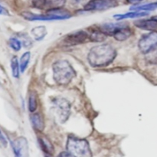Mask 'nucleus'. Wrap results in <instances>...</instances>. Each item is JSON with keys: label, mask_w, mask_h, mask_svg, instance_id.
I'll list each match as a JSON object with an SVG mask.
<instances>
[{"label": "nucleus", "mask_w": 157, "mask_h": 157, "mask_svg": "<svg viewBox=\"0 0 157 157\" xmlns=\"http://www.w3.org/2000/svg\"><path fill=\"white\" fill-rule=\"evenodd\" d=\"M117 56V52L113 46L102 44L94 46L89 52L87 60L94 67H106L111 64Z\"/></svg>", "instance_id": "1"}, {"label": "nucleus", "mask_w": 157, "mask_h": 157, "mask_svg": "<svg viewBox=\"0 0 157 157\" xmlns=\"http://www.w3.org/2000/svg\"><path fill=\"white\" fill-rule=\"evenodd\" d=\"M53 78L58 85H67L76 75L75 69L67 60H58L52 65Z\"/></svg>", "instance_id": "2"}, {"label": "nucleus", "mask_w": 157, "mask_h": 157, "mask_svg": "<svg viewBox=\"0 0 157 157\" xmlns=\"http://www.w3.org/2000/svg\"><path fill=\"white\" fill-rule=\"evenodd\" d=\"M66 149L72 157H92L90 145L84 139L73 136H68Z\"/></svg>", "instance_id": "3"}, {"label": "nucleus", "mask_w": 157, "mask_h": 157, "mask_svg": "<svg viewBox=\"0 0 157 157\" xmlns=\"http://www.w3.org/2000/svg\"><path fill=\"white\" fill-rule=\"evenodd\" d=\"M52 110L59 123H65L71 114L70 103L63 98H56L52 101Z\"/></svg>", "instance_id": "4"}, {"label": "nucleus", "mask_w": 157, "mask_h": 157, "mask_svg": "<svg viewBox=\"0 0 157 157\" xmlns=\"http://www.w3.org/2000/svg\"><path fill=\"white\" fill-rule=\"evenodd\" d=\"M138 47L143 54H150L157 49V32H151L143 35L139 40Z\"/></svg>", "instance_id": "5"}, {"label": "nucleus", "mask_w": 157, "mask_h": 157, "mask_svg": "<svg viewBox=\"0 0 157 157\" xmlns=\"http://www.w3.org/2000/svg\"><path fill=\"white\" fill-rule=\"evenodd\" d=\"M15 157H29V147L28 140L24 136H19L11 142Z\"/></svg>", "instance_id": "6"}, {"label": "nucleus", "mask_w": 157, "mask_h": 157, "mask_svg": "<svg viewBox=\"0 0 157 157\" xmlns=\"http://www.w3.org/2000/svg\"><path fill=\"white\" fill-rule=\"evenodd\" d=\"M117 5L116 0H90L84 6L87 11H103L115 7Z\"/></svg>", "instance_id": "7"}, {"label": "nucleus", "mask_w": 157, "mask_h": 157, "mask_svg": "<svg viewBox=\"0 0 157 157\" xmlns=\"http://www.w3.org/2000/svg\"><path fill=\"white\" fill-rule=\"evenodd\" d=\"M66 0H32V5L37 9L48 10L61 9L64 6Z\"/></svg>", "instance_id": "8"}, {"label": "nucleus", "mask_w": 157, "mask_h": 157, "mask_svg": "<svg viewBox=\"0 0 157 157\" xmlns=\"http://www.w3.org/2000/svg\"><path fill=\"white\" fill-rule=\"evenodd\" d=\"M87 38H89V35L87 32L84 31H78L65 36L63 43L65 45H75L84 42Z\"/></svg>", "instance_id": "9"}, {"label": "nucleus", "mask_w": 157, "mask_h": 157, "mask_svg": "<svg viewBox=\"0 0 157 157\" xmlns=\"http://www.w3.org/2000/svg\"><path fill=\"white\" fill-rule=\"evenodd\" d=\"M127 25L126 22H118V23H106V24L101 25L98 29L104 32L106 35L113 36L117 31L119 30L121 28Z\"/></svg>", "instance_id": "10"}, {"label": "nucleus", "mask_w": 157, "mask_h": 157, "mask_svg": "<svg viewBox=\"0 0 157 157\" xmlns=\"http://www.w3.org/2000/svg\"><path fill=\"white\" fill-rule=\"evenodd\" d=\"M134 25L139 29L143 30L154 32L157 29V19L156 18H150V19H142L138 20L134 22Z\"/></svg>", "instance_id": "11"}, {"label": "nucleus", "mask_w": 157, "mask_h": 157, "mask_svg": "<svg viewBox=\"0 0 157 157\" xmlns=\"http://www.w3.org/2000/svg\"><path fill=\"white\" fill-rule=\"evenodd\" d=\"M25 19L29 21H48V20H58L57 17L55 15H49L46 13L45 15H38V14H33L31 12H23L21 14Z\"/></svg>", "instance_id": "12"}, {"label": "nucleus", "mask_w": 157, "mask_h": 157, "mask_svg": "<svg viewBox=\"0 0 157 157\" xmlns=\"http://www.w3.org/2000/svg\"><path fill=\"white\" fill-rule=\"evenodd\" d=\"M38 143L41 150L47 156H52L55 151L53 145L45 136H38Z\"/></svg>", "instance_id": "13"}, {"label": "nucleus", "mask_w": 157, "mask_h": 157, "mask_svg": "<svg viewBox=\"0 0 157 157\" xmlns=\"http://www.w3.org/2000/svg\"><path fill=\"white\" fill-rule=\"evenodd\" d=\"M31 121L34 128L38 132H42L44 128V123L43 117L40 113H33L31 116Z\"/></svg>", "instance_id": "14"}, {"label": "nucleus", "mask_w": 157, "mask_h": 157, "mask_svg": "<svg viewBox=\"0 0 157 157\" xmlns=\"http://www.w3.org/2000/svg\"><path fill=\"white\" fill-rule=\"evenodd\" d=\"M131 34L132 32L130 28H129V26L126 25L124 27L120 29L118 31H117L116 33L113 35V37L117 41H124L125 40H127L128 38H130Z\"/></svg>", "instance_id": "15"}, {"label": "nucleus", "mask_w": 157, "mask_h": 157, "mask_svg": "<svg viewBox=\"0 0 157 157\" xmlns=\"http://www.w3.org/2000/svg\"><path fill=\"white\" fill-rule=\"evenodd\" d=\"M32 35L33 36V38H35V41H41L44 37L47 35L48 32L47 29L44 26H37V27H35L32 29Z\"/></svg>", "instance_id": "16"}, {"label": "nucleus", "mask_w": 157, "mask_h": 157, "mask_svg": "<svg viewBox=\"0 0 157 157\" xmlns=\"http://www.w3.org/2000/svg\"><path fill=\"white\" fill-rule=\"evenodd\" d=\"M147 12H142V11H135V12H127V13L122 14V15H115L114 18L117 20H122V19H126V18H138V17H142L145 16L147 15Z\"/></svg>", "instance_id": "17"}, {"label": "nucleus", "mask_w": 157, "mask_h": 157, "mask_svg": "<svg viewBox=\"0 0 157 157\" xmlns=\"http://www.w3.org/2000/svg\"><path fill=\"white\" fill-rule=\"evenodd\" d=\"M107 36V35L101 32L99 29H97L92 31L91 33L89 35V39L94 42H101V41H105Z\"/></svg>", "instance_id": "18"}, {"label": "nucleus", "mask_w": 157, "mask_h": 157, "mask_svg": "<svg viewBox=\"0 0 157 157\" xmlns=\"http://www.w3.org/2000/svg\"><path fill=\"white\" fill-rule=\"evenodd\" d=\"M11 69H12V76L15 78H19L20 74V65L18 64V58L16 56H14L11 60Z\"/></svg>", "instance_id": "19"}, {"label": "nucleus", "mask_w": 157, "mask_h": 157, "mask_svg": "<svg viewBox=\"0 0 157 157\" xmlns=\"http://www.w3.org/2000/svg\"><path fill=\"white\" fill-rule=\"evenodd\" d=\"M31 58V53L30 52H27L21 55V58H20V71H21V73L25 71L27 68L28 65H29V61H30Z\"/></svg>", "instance_id": "20"}, {"label": "nucleus", "mask_w": 157, "mask_h": 157, "mask_svg": "<svg viewBox=\"0 0 157 157\" xmlns=\"http://www.w3.org/2000/svg\"><path fill=\"white\" fill-rule=\"evenodd\" d=\"M37 109V94L36 92L32 91L29 94V110L33 113Z\"/></svg>", "instance_id": "21"}, {"label": "nucleus", "mask_w": 157, "mask_h": 157, "mask_svg": "<svg viewBox=\"0 0 157 157\" xmlns=\"http://www.w3.org/2000/svg\"><path fill=\"white\" fill-rule=\"evenodd\" d=\"M157 9V2L149 3V4L142 5L139 6H133L131 9L134 11H142V12H147V11L155 10Z\"/></svg>", "instance_id": "22"}, {"label": "nucleus", "mask_w": 157, "mask_h": 157, "mask_svg": "<svg viewBox=\"0 0 157 157\" xmlns=\"http://www.w3.org/2000/svg\"><path fill=\"white\" fill-rule=\"evenodd\" d=\"M9 45L15 52H18L21 48V42L16 38H12L9 39Z\"/></svg>", "instance_id": "23"}, {"label": "nucleus", "mask_w": 157, "mask_h": 157, "mask_svg": "<svg viewBox=\"0 0 157 157\" xmlns=\"http://www.w3.org/2000/svg\"><path fill=\"white\" fill-rule=\"evenodd\" d=\"M0 144H1L3 147H7V140H6V137H5L4 135L2 134L1 130H0Z\"/></svg>", "instance_id": "24"}, {"label": "nucleus", "mask_w": 157, "mask_h": 157, "mask_svg": "<svg viewBox=\"0 0 157 157\" xmlns=\"http://www.w3.org/2000/svg\"><path fill=\"white\" fill-rule=\"evenodd\" d=\"M0 15H9V11L0 5Z\"/></svg>", "instance_id": "25"}, {"label": "nucleus", "mask_w": 157, "mask_h": 157, "mask_svg": "<svg viewBox=\"0 0 157 157\" xmlns=\"http://www.w3.org/2000/svg\"><path fill=\"white\" fill-rule=\"evenodd\" d=\"M57 157H72L71 155L68 153V152H61L59 155Z\"/></svg>", "instance_id": "26"}, {"label": "nucleus", "mask_w": 157, "mask_h": 157, "mask_svg": "<svg viewBox=\"0 0 157 157\" xmlns=\"http://www.w3.org/2000/svg\"><path fill=\"white\" fill-rule=\"evenodd\" d=\"M141 1H143V0H127V2L130 3H137Z\"/></svg>", "instance_id": "27"}, {"label": "nucleus", "mask_w": 157, "mask_h": 157, "mask_svg": "<svg viewBox=\"0 0 157 157\" xmlns=\"http://www.w3.org/2000/svg\"><path fill=\"white\" fill-rule=\"evenodd\" d=\"M71 1H73L75 3H77V4H79V3L83 2L84 0H71Z\"/></svg>", "instance_id": "28"}]
</instances>
